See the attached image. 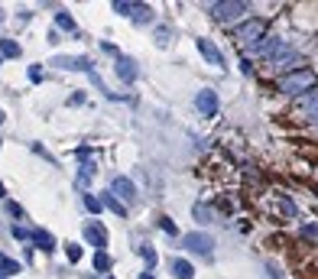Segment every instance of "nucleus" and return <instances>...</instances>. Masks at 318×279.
Returning a JSON list of instances; mask_svg holds the SVG:
<instances>
[{"mask_svg":"<svg viewBox=\"0 0 318 279\" xmlns=\"http://www.w3.org/2000/svg\"><path fill=\"white\" fill-rule=\"evenodd\" d=\"M312 85H315V75L308 72V68H296V72H289V75H283V81H279V91L283 94H308L312 91Z\"/></svg>","mask_w":318,"mask_h":279,"instance_id":"1","label":"nucleus"},{"mask_svg":"<svg viewBox=\"0 0 318 279\" xmlns=\"http://www.w3.org/2000/svg\"><path fill=\"white\" fill-rule=\"evenodd\" d=\"M302 110L308 114V120H318V91H312V94L302 97Z\"/></svg>","mask_w":318,"mask_h":279,"instance_id":"14","label":"nucleus"},{"mask_svg":"<svg viewBox=\"0 0 318 279\" xmlns=\"http://www.w3.org/2000/svg\"><path fill=\"white\" fill-rule=\"evenodd\" d=\"M140 279H156V276H153V273H143V276H140Z\"/></svg>","mask_w":318,"mask_h":279,"instance_id":"29","label":"nucleus"},{"mask_svg":"<svg viewBox=\"0 0 318 279\" xmlns=\"http://www.w3.org/2000/svg\"><path fill=\"white\" fill-rule=\"evenodd\" d=\"M0 124H3V110H0Z\"/></svg>","mask_w":318,"mask_h":279,"instance_id":"31","label":"nucleus"},{"mask_svg":"<svg viewBox=\"0 0 318 279\" xmlns=\"http://www.w3.org/2000/svg\"><path fill=\"white\" fill-rule=\"evenodd\" d=\"M0 20H3V10H0Z\"/></svg>","mask_w":318,"mask_h":279,"instance_id":"32","label":"nucleus"},{"mask_svg":"<svg viewBox=\"0 0 318 279\" xmlns=\"http://www.w3.org/2000/svg\"><path fill=\"white\" fill-rule=\"evenodd\" d=\"M68 260H72V263H78V260H81V247H78V244H75V240H72V244H68Z\"/></svg>","mask_w":318,"mask_h":279,"instance_id":"22","label":"nucleus"},{"mask_svg":"<svg viewBox=\"0 0 318 279\" xmlns=\"http://www.w3.org/2000/svg\"><path fill=\"white\" fill-rule=\"evenodd\" d=\"M114 10H117V13H133V20H136V23H146L150 16H153V10H150L146 3H123V0H117Z\"/></svg>","mask_w":318,"mask_h":279,"instance_id":"6","label":"nucleus"},{"mask_svg":"<svg viewBox=\"0 0 318 279\" xmlns=\"http://www.w3.org/2000/svg\"><path fill=\"white\" fill-rule=\"evenodd\" d=\"M0 146H3V143H0Z\"/></svg>","mask_w":318,"mask_h":279,"instance_id":"33","label":"nucleus"},{"mask_svg":"<svg viewBox=\"0 0 318 279\" xmlns=\"http://www.w3.org/2000/svg\"><path fill=\"white\" fill-rule=\"evenodd\" d=\"M16 273H20V263H16V260H7L3 253H0V279L16 276Z\"/></svg>","mask_w":318,"mask_h":279,"instance_id":"15","label":"nucleus"},{"mask_svg":"<svg viewBox=\"0 0 318 279\" xmlns=\"http://www.w3.org/2000/svg\"><path fill=\"white\" fill-rule=\"evenodd\" d=\"M117 75H121L123 81H133V78H136V62L127 59V55H117Z\"/></svg>","mask_w":318,"mask_h":279,"instance_id":"12","label":"nucleus"},{"mask_svg":"<svg viewBox=\"0 0 318 279\" xmlns=\"http://www.w3.org/2000/svg\"><path fill=\"white\" fill-rule=\"evenodd\" d=\"M195 108L205 114V117H214L218 114V94L211 91V88H205V91H198V97H195Z\"/></svg>","mask_w":318,"mask_h":279,"instance_id":"5","label":"nucleus"},{"mask_svg":"<svg viewBox=\"0 0 318 279\" xmlns=\"http://www.w3.org/2000/svg\"><path fill=\"white\" fill-rule=\"evenodd\" d=\"M101 204H107L110 211H114V215H121V217L127 215V208H123V204L117 202V198H114V195H110V192H107V195H101Z\"/></svg>","mask_w":318,"mask_h":279,"instance_id":"16","label":"nucleus"},{"mask_svg":"<svg viewBox=\"0 0 318 279\" xmlns=\"http://www.w3.org/2000/svg\"><path fill=\"white\" fill-rule=\"evenodd\" d=\"M52 68H65V72H94V68H91V59H85V55H55Z\"/></svg>","mask_w":318,"mask_h":279,"instance_id":"4","label":"nucleus"},{"mask_svg":"<svg viewBox=\"0 0 318 279\" xmlns=\"http://www.w3.org/2000/svg\"><path fill=\"white\" fill-rule=\"evenodd\" d=\"M140 257L146 260L150 266H156V260H159V257H156V250H153V247H140Z\"/></svg>","mask_w":318,"mask_h":279,"instance_id":"21","label":"nucleus"},{"mask_svg":"<svg viewBox=\"0 0 318 279\" xmlns=\"http://www.w3.org/2000/svg\"><path fill=\"white\" fill-rule=\"evenodd\" d=\"M279 211L292 217V215H296V204H292V202H286V198H283V202H279Z\"/></svg>","mask_w":318,"mask_h":279,"instance_id":"26","label":"nucleus"},{"mask_svg":"<svg viewBox=\"0 0 318 279\" xmlns=\"http://www.w3.org/2000/svg\"><path fill=\"white\" fill-rule=\"evenodd\" d=\"M33 244L43 250V253H52V250H55V237L49 234V231H43V227H36V231H33Z\"/></svg>","mask_w":318,"mask_h":279,"instance_id":"11","label":"nucleus"},{"mask_svg":"<svg viewBox=\"0 0 318 279\" xmlns=\"http://www.w3.org/2000/svg\"><path fill=\"white\" fill-rule=\"evenodd\" d=\"M94 266H98V269H107V266H110V257L104 253V250H98V253H94Z\"/></svg>","mask_w":318,"mask_h":279,"instance_id":"20","label":"nucleus"},{"mask_svg":"<svg viewBox=\"0 0 318 279\" xmlns=\"http://www.w3.org/2000/svg\"><path fill=\"white\" fill-rule=\"evenodd\" d=\"M13 237H16V240H33V231H26V227H13Z\"/></svg>","mask_w":318,"mask_h":279,"instance_id":"23","label":"nucleus"},{"mask_svg":"<svg viewBox=\"0 0 318 279\" xmlns=\"http://www.w3.org/2000/svg\"><path fill=\"white\" fill-rule=\"evenodd\" d=\"M0 55H7V59H16V55H20V46L13 43V39H3V43H0Z\"/></svg>","mask_w":318,"mask_h":279,"instance_id":"18","label":"nucleus"},{"mask_svg":"<svg viewBox=\"0 0 318 279\" xmlns=\"http://www.w3.org/2000/svg\"><path fill=\"white\" fill-rule=\"evenodd\" d=\"M182 247L192 250V253H198V257H211L214 240H211V234H205V231H192V234L182 237Z\"/></svg>","mask_w":318,"mask_h":279,"instance_id":"2","label":"nucleus"},{"mask_svg":"<svg viewBox=\"0 0 318 279\" xmlns=\"http://www.w3.org/2000/svg\"><path fill=\"white\" fill-rule=\"evenodd\" d=\"M172 276H176V279H192V276H195V269H192L188 260H172Z\"/></svg>","mask_w":318,"mask_h":279,"instance_id":"13","label":"nucleus"},{"mask_svg":"<svg viewBox=\"0 0 318 279\" xmlns=\"http://www.w3.org/2000/svg\"><path fill=\"white\" fill-rule=\"evenodd\" d=\"M30 81H43V65H30Z\"/></svg>","mask_w":318,"mask_h":279,"instance_id":"25","label":"nucleus"},{"mask_svg":"<svg viewBox=\"0 0 318 279\" xmlns=\"http://www.w3.org/2000/svg\"><path fill=\"white\" fill-rule=\"evenodd\" d=\"M85 237H88V240H91V244H94L98 250L107 247V231H104L101 224H85Z\"/></svg>","mask_w":318,"mask_h":279,"instance_id":"10","label":"nucleus"},{"mask_svg":"<svg viewBox=\"0 0 318 279\" xmlns=\"http://www.w3.org/2000/svg\"><path fill=\"white\" fill-rule=\"evenodd\" d=\"M114 198H127V202H133V198H136V188H133V182L130 179H123V175H117V179H114Z\"/></svg>","mask_w":318,"mask_h":279,"instance_id":"9","label":"nucleus"},{"mask_svg":"<svg viewBox=\"0 0 318 279\" xmlns=\"http://www.w3.org/2000/svg\"><path fill=\"white\" fill-rule=\"evenodd\" d=\"M55 26L65 30V32H75V20H72L68 13H55Z\"/></svg>","mask_w":318,"mask_h":279,"instance_id":"17","label":"nucleus"},{"mask_svg":"<svg viewBox=\"0 0 318 279\" xmlns=\"http://www.w3.org/2000/svg\"><path fill=\"white\" fill-rule=\"evenodd\" d=\"M195 217H198V221H208V217H211V211L205 208V204H195Z\"/></svg>","mask_w":318,"mask_h":279,"instance_id":"27","label":"nucleus"},{"mask_svg":"<svg viewBox=\"0 0 318 279\" xmlns=\"http://www.w3.org/2000/svg\"><path fill=\"white\" fill-rule=\"evenodd\" d=\"M263 36V23L260 20H250V23H243V26H237V39H243V43H257Z\"/></svg>","mask_w":318,"mask_h":279,"instance_id":"7","label":"nucleus"},{"mask_svg":"<svg viewBox=\"0 0 318 279\" xmlns=\"http://www.w3.org/2000/svg\"><path fill=\"white\" fill-rule=\"evenodd\" d=\"M159 227H163L166 234H179V227L172 224V221H169V217H159Z\"/></svg>","mask_w":318,"mask_h":279,"instance_id":"24","label":"nucleus"},{"mask_svg":"<svg viewBox=\"0 0 318 279\" xmlns=\"http://www.w3.org/2000/svg\"><path fill=\"white\" fill-rule=\"evenodd\" d=\"M85 208H88L91 215H101V208H104V204H101L98 195H85Z\"/></svg>","mask_w":318,"mask_h":279,"instance_id":"19","label":"nucleus"},{"mask_svg":"<svg viewBox=\"0 0 318 279\" xmlns=\"http://www.w3.org/2000/svg\"><path fill=\"white\" fill-rule=\"evenodd\" d=\"M198 52L205 55V59H208L214 68H221V65H224V55L218 52V46L211 43V39H198Z\"/></svg>","mask_w":318,"mask_h":279,"instance_id":"8","label":"nucleus"},{"mask_svg":"<svg viewBox=\"0 0 318 279\" xmlns=\"http://www.w3.org/2000/svg\"><path fill=\"white\" fill-rule=\"evenodd\" d=\"M0 198H3V185H0Z\"/></svg>","mask_w":318,"mask_h":279,"instance_id":"30","label":"nucleus"},{"mask_svg":"<svg viewBox=\"0 0 318 279\" xmlns=\"http://www.w3.org/2000/svg\"><path fill=\"white\" fill-rule=\"evenodd\" d=\"M302 234H305V237H318V227L315 224H305V227H302Z\"/></svg>","mask_w":318,"mask_h":279,"instance_id":"28","label":"nucleus"},{"mask_svg":"<svg viewBox=\"0 0 318 279\" xmlns=\"http://www.w3.org/2000/svg\"><path fill=\"white\" fill-rule=\"evenodd\" d=\"M250 10L247 3H241V0H234V3H211V16L221 23H234V20H241L243 13Z\"/></svg>","mask_w":318,"mask_h":279,"instance_id":"3","label":"nucleus"}]
</instances>
